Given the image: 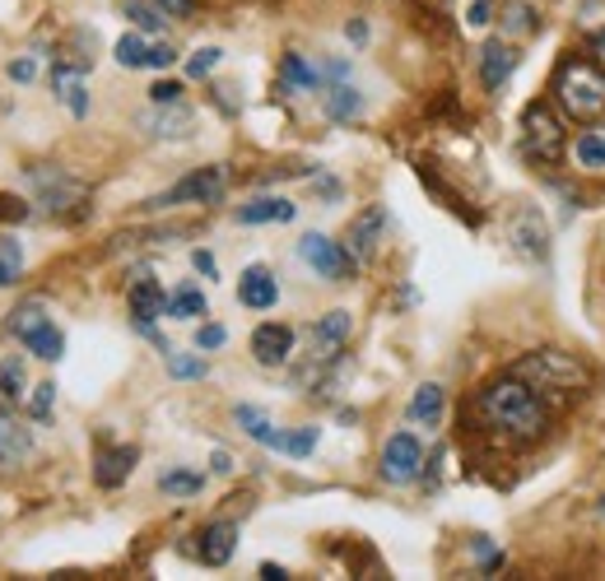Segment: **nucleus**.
<instances>
[{
  "mask_svg": "<svg viewBox=\"0 0 605 581\" xmlns=\"http://www.w3.org/2000/svg\"><path fill=\"white\" fill-rule=\"evenodd\" d=\"M470 414L485 437H494L498 446H531L545 437L549 429V410L540 401V391L531 382H521L517 373H504L476 391Z\"/></svg>",
  "mask_w": 605,
  "mask_h": 581,
  "instance_id": "1",
  "label": "nucleus"
},
{
  "mask_svg": "<svg viewBox=\"0 0 605 581\" xmlns=\"http://www.w3.org/2000/svg\"><path fill=\"white\" fill-rule=\"evenodd\" d=\"M555 108L577 126H605V70L592 57H564L549 79Z\"/></svg>",
  "mask_w": 605,
  "mask_h": 581,
  "instance_id": "2",
  "label": "nucleus"
},
{
  "mask_svg": "<svg viewBox=\"0 0 605 581\" xmlns=\"http://www.w3.org/2000/svg\"><path fill=\"white\" fill-rule=\"evenodd\" d=\"M513 373L521 382H531L536 391H545V395H587L592 382H596L592 367L577 354H568V349H536L521 363H513Z\"/></svg>",
  "mask_w": 605,
  "mask_h": 581,
  "instance_id": "3",
  "label": "nucleus"
},
{
  "mask_svg": "<svg viewBox=\"0 0 605 581\" xmlns=\"http://www.w3.org/2000/svg\"><path fill=\"white\" fill-rule=\"evenodd\" d=\"M564 149H568V140H564V121H559L555 102H545V98L526 102L521 108V154L540 168H555Z\"/></svg>",
  "mask_w": 605,
  "mask_h": 581,
  "instance_id": "4",
  "label": "nucleus"
},
{
  "mask_svg": "<svg viewBox=\"0 0 605 581\" xmlns=\"http://www.w3.org/2000/svg\"><path fill=\"white\" fill-rule=\"evenodd\" d=\"M10 335H14L33 358L57 363V358L66 354V335L51 326V312H47V303H38V298H33V303H19V307L10 312Z\"/></svg>",
  "mask_w": 605,
  "mask_h": 581,
  "instance_id": "5",
  "label": "nucleus"
},
{
  "mask_svg": "<svg viewBox=\"0 0 605 581\" xmlns=\"http://www.w3.org/2000/svg\"><path fill=\"white\" fill-rule=\"evenodd\" d=\"M29 187H33L38 205H47L51 215H66V219H80L85 215L89 187H85V181H75V177H66L61 168H47V164L29 168Z\"/></svg>",
  "mask_w": 605,
  "mask_h": 581,
  "instance_id": "6",
  "label": "nucleus"
},
{
  "mask_svg": "<svg viewBox=\"0 0 605 581\" xmlns=\"http://www.w3.org/2000/svg\"><path fill=\"white\" fill-rule=\"evenodd\" d=\"M299 256H303L322 279H331V284H345V279L359 270V260L345 252V243H331L326 233H303V237H299Z\"/></svg>",
  "mask_w": 605,
  "mask_h": 581,
  "instance_id": "7",
  "label": "nucleus"
},
{
  "mask_svg": "<svg viewBox=\"0 0 605 581\" xmlns=\"http://www.w3.org/2000/svg\"><path fill=\"white\" fill-rule=\"evenodd\" d=\"M350 331H354V322H350V312H326L318 326L308 331V358H312V367H326V363H335L340 354H345V345H350Z\"/></svg>",
  "mask_w": 605,
  "mask_h": 581,
  "instance_id": "8",
  "label": "nucleus"
},
{
  "mask_svg": "<svg viewBox=\"0 0 605 581\" xmlns=\"http://www.w3.org/2000/svg\"><path fill=\"white\" fill-rule=\"evenodd\" d=\"M224 196V168H196L192 177H182L177 187H168L164 196H154V209H168V205H215Z\"/></svg>",
  "mask_w": 605,
  "mask_h": 581,
  "instance_id": "9",
  "label": "nucleus"
},
{
  "mask_svg": "<svg viewBox=\"0 0 605 581\" xmlns=\"http://www.w3.org/2000/svg\"><path fill=\"white\" fill-rule=\"evenodd\" d=\"M425 470V446L414 433H391L382 446V480L387 484H410Z\"/></svg>",
  "mask_w": 605,
  "mask_h": 581,
  "instance_id": "10",
  "label": "nucleus"
},
{
  "mask_svg": "<svg viewBox=\"0 0 605 581\" xmlns=\"http://www.w3.org/2000/svg\"><path fill=\"white\" fill-rule=\"evenodd\" d=\"M508 243H513V252L526 256V260H545V256H549V224H545L540 209H531V205L513 209V219H508Z\"/></svg>",
  "mask_w": 605,
  "mask_h": 581,
  "instance_id": "11",
  "label": "nucleus"
},
{
  "mask_svg": "<svg viewBox=\"0 0 605 581\" xmlns=\"http://www.w3.org/2000/svg\"><path fill=\"white\" fill-rule=\"evenodd\" d=\"M387 205H368L363 215L350 224V237H345V252L359 260V266H368V260L378 256V247H382V237H387Z\"/></svg>",
  "mask_w": 605,
  "mask_h": 581,
  "instance_id": "12",
  "label": "nucleus"
},
{
  "mask_svg": "<svg viewBox=\"0 0 605 581\" xmlns=\"http://www.w3.org/2000/svg\"><path fill=\"white\" fill-rule=\"evenodd\" d=\"M233 549H238V525H233V521H209V525H201V535H196V544H192V553H196L205 568H224V563L233 559Z\"/></svg>",
  "mask_w": 605,
  "mask_h": 581,
  "instance_id": "13",
  "label": "nucleus"
},
{
  "mask_svg": "<svg viewBox=\"0 0 605 581\" xmlns=\"http://www.w3.org/2000/svg\"><path fill=\"white\" fill-rule=\"evenodd\" d=\"M252 358L261 367H284L289 358H294V331H289L284 322H266L252 331Z\"/></svg>",
  "mask_w": 605,
  "mask_h": 581,
  "instance_id": "14",
  "label": "nucleus"
},
{
  "mask_svg": "<svg viewBox=\"0 0 605 581\" xmlns=\"http://www.w3.org/2000/svg\"><path fill=\"white\" fill-rule=\"evenodd\" d=\"M51 93L66 102L70 117H89V85H85V66L57 61L51 66Z\"/></svg>",
  "mask_w": 605,
  "mask_h": 581,
  "instance_id": "15",
  "label": "nucleus"
},
{
  "mask_svg": "<svg viewBox=\"0 0 605 581\" xmlns=\"http://www.w3.org/2000/svg\"><path fill=\"white\" fill-rule=\"evenodd\" d=\"M517 70V51H513V42L508 38H489L485 47H480V85L489 89V93H498L508 85V75Z\"/></svg>",
  "mask_w": 605,
  "mask_h": 581,
  "instance_id": "16",
  "label": "nucleus"
},
{
  "mask_svg": "<svg viewBox=\"0 0 605 581\" xmlns=\"http://www.w3.org/2000/svg\"><path fill=\"white\" fill-rule=\"evenodd\" d=\"M136 461H140L136 446H98V456H94L98 489H121L130 480V470H136Z\"/></svg>",
  "mask_w": 605,
  "mask_h": 581,
  "instance_id": "17",
  "label": "nucleus"
},
{
  "mask_svg": "<svg viewBox=\"0 0 605 581\" xmlns=\"http://www.w3.org/2000/svg\"><path fill=\"white\" fill-rule=\"evenodd\" d=\"M168 312V294H164V284L159 279H136L130 284V322H136V331H145V326H154L159 316Z\"/></svg>",
  "mask_w": 605,
  "mask_h": 581,
  "instance_id": "18",
  "label": "nucleus"
},
{
  "mask_svg": "<svg viewBox=\"0 0 605 581\" xmlns=\"http://www.w3.org/2000/svg\"><path fill=\"white\" fill-rule=\"evenodd\" d=\"M238 303L252 307V312H271V307L280 303V284H275V275H271L266 266H247V270L238 275Z\"/></svg>",
  "mask_w": 605,
  "mask_h": 581,
  "instance_id": "19",
  "label": "nucleus"
},
{
  "mask_svg": "<svg viewBox=\"0 0 605 581\" xmlns=\"http://www.w3.org/2000/svg\"><path fill=\"white\" fill-rule=\"evenodd\" d=\"M140 126H149V136H159V140H187L192 112L182 108V102H154V112H145Z\"/></svg>",
  "mask_w": 605,
  "mask_h": 581,
  "instance_id": "20",
  "label": "nucleus"
},
{
  "mask_svg": "<svg viewBox=\"0 0 605 581\" xmlns=\"http://www.w3.org/2000/svg\"><path fill=\"white\" fill-rule=\"evenodd\" d=\"M322 112L331 121H359L363 117V93L354 85H345V79H331V85H322Z\"/></svg>",
  "mask_w": 605,
  "mask_h": 581,
  "instance_id": "21",
  "label": "nucleus"
},
{
  "mask_svg": "<svg viewBox=\"0 0 605 581\" xmlns=\"http://www.w3.org/2000/svg\"><path fill=\"white\" fill-rule=\"evenodd\" d=\"M299 215V205L294 200H284V196H256L247 205H238V224L256 228V224H289Z\"/></svg>",
  "mask_w": 605,
  "mask_h": 581,
  "instance_id": "22",
  "label": "nucleus"
},
{
  "mask_svg": "<svg viewBox=\"0 0 605 581\" xmlns=\"http://www.w3.org/2000/svg\"><path fill=\"white\" fill-rule=\"evenodd\" d=\"M233 418H238V429H243L252 442L271 446V452H284V437H289V433H280V429L271 424L266 410H256V405H238V410H233Z\"/></svg>",
  "mask_w": 605,
  "mask_h": 581,
  "instance_id": "23",
  "label": "nucleus"
},
{
  "mask_svg": "<svg viewBox=\"0 0 605 581\" xmlns=\"http://www.w3.org/2000/svg\"><path fill=\"white\" fill-rule=\"evenodd\" d=\"M121 14L136 23L140 33H164L168 19H173V14L159 6V0H121Z\"/></svg>",
  "mask_w": 605,
  "mask_h": 581,
  "instance_id": "24",
  "label": "nucleus"
},
{
  "mask_svg": "<svg viewBox=\"0 0 605 581\" xmlns=\"http://www.w3.org/2000/svg\"><path fill=\"white\" fill-rule=\"evenodd\" d=\"M573 158H577V168L605 173V126H587L583 136H577V145H573Z\"/></svg>",
  "mask_w": 605,
  "mask_h": 581,
  "instance_id": "25",
  "label": "nucleus"
},
{
  "mask_svg": "<svg viewBox=\"0 0 605 581\" xmlns=\"http://www.w3.org/2000/svg\"><path fill=\"white\" fill-rule=\"evenodd\" d=\"M410 418H414V424H425V429H433L442 418V386L438 382H425L410 395Z\"/></svg>",
  "mask_w": 605,
  "mask_h": 581,
  "instance_id": "26",
  "label": "nucleus"
},
{
  "mask_svg": "<svg viewBox=\"0 0 605 581\" xmlns=\"http://www.w3.org/2000/svg\"><path fill=\"white\" fill-rule=\"evenodd\" d=\"M280 79H284V85H294V89H322V85H326L322 70H318V66H308V61L299 57V51H289V57L280 61Z\"/></svg>",
  "mask_w": 605,
  "mask_h": 581,
  "instance_id": "27",
  "label": "nucleus"
},
{
  "mask_svg": "<svg viewBox=\"0 0 605 581\" xmlns=\"http://www.w3.org/2000/svg\"><path fill=\"white\" fill-rule=\"evenodd\" d=\"M164 316H173V322H192V316H205V294L196 284H182V288H173L168 294V312Z\"/></svg>",
  "mask_w": 605,
  "mask_h": 581,
  "instance_id": "28",
  "label": "nucleus"
},
{
  "mask_svg": "<svg viewBox=\"0 0 605 581\" xmlns=\"http://www.w3.org/2000/svg\"><path fill=\"white\" fill-rule=\"evenodd\" d=\"M149 51H154V42H145L140 29H136V33H121V38H117V66L145 70V66H149Z\"/></svg>",
  "mask_w": 605,
  "mask_h": 581,
  "instance_id": "29",
  "label": "nucleus"
},
{
  "mask_svg": "<svg viewBox=\"0 0 605 581\" xmlns=\"http://www.w3.org/2000/svg\"><path fill=\"white\" fill-rule=\"evenodd\" d=\"M536 29H540V14L531 6H521V0L504 6V38H531Z\"/></svg>",
  "mask_w": 605,
  "mask_h": 581,
  "instance_id": "30",
  "label": "nucleus"
},
{
  "mask_svg": "<svg viewBox=\"0 0 605 581\" xmlns=\"http://www.w3.org/2000/svg\"><path fill=\"white\" fill-rule=\"evenodd\" d=\"M0 395L6 401H23V358L19 354L0 358Z\"/></svg>",
  "mask_w": 605,
  "mask_h": 581,
  "instance_id": "31",
  "label": "nucleus"
},
{
  "mask_svg": "<svg viewBox=\"0 0 605 581\" xmlns=\"http://www.w3.org/2000/svg\"><path fill=\"white\" fill-rule=\"evenodd\" d=\"M168 373H173L177 382H201V377L209 373V363H205L201 354H173V349H168Z\"/></svg>",
  "mask_w": 605,
  "mask_h": 581,
  "instance_id": "32",
  "label": "nucleus"
},
{
  "mask_svg": "<svg viewBox=\"0 0 605 581\" xmlns=\"http://www.w3.org/2000/svg\"><path fill=\"white\" fill-rule=\"evenodd\" d=\"M201 484H205V474H196V470H168L159 480V489L173 498H192V493H201Z\"/></svg>",
  "mask_w": 605,
  "mask_h": 581,
  "instance_id": "33",
  "label": "nucleus"
},
{
  "mask_svg": "<svg viewBox=\"0 0 605 581\" xmlns=\"http://www.w3.org/2000/svg\"><path fill=\"white\" fill-rule=\"evenodd\" d=\"M0 456L14 461V456H29V433H14V424H0Z\"/></svg>",
  "mask_w": 605,
  "mask_h": 581,
  "instance_id": "34",
  "label": "nucleus"
},
{
  "mask_svg": "<svg viewBox=\"0 0 605 581\" xmlns=\"http://www.w3.org/2000/svg\"><path fill=\"white\" fill-rule=\"evenodd\" d=\"M219 57H224L219 47H201V51H192V57H187V75H192V79H205V75H215Z\"/></svg>",
  "mask_w": 605,
  "mask_h": 581,
  "instance_id": "35",
  "label": "nucleus"
},
{
  "mask_svg": "<svg viewBox=\"0 0 605 581\" xmlns=\"http://www.w3.org/2000/svg\"><path fill=\"white\" fill-rule=\"evenodd\" d=\"M19 266H23V252L14 243H0V288H10L19 279Z\"/></svg>",
  "mask_w": 605,
  "mask_h": 581,
  "instance_id": "36",
  "label": "nucleus"
},
{
  "mask_svg": "<svg viewBox=\"0 0 605 581\" xmlns=\"http://www.w3.org/2000/svg\"><path fill=\"white\" fill-rule=\"evenodd\" d=\"M51 405H57V386H51V382H38V386H33V401H29V414L38 418V424H47Z\"/></svg>",
  "mask_w": 605,
  "mask_h": 581,
  "instance_id": "37",
  "label": "nucleus"
},
{
  "mask_svg": "<svg viewBox=\"0 0 605 581\" xmlns=\"http://www.w3.org/2000/svg\"><path fill=\"white\" fill-rule=\"evenodd\" d=\"M33 215V205L29 200H19V196H0V224H23Z\"/></svg>",
  "mask_w": 605,
  "mask_h": 581,
  "instance_id": "38",
  "label": "nucleus"
},
{
  "mask_svg": "<svg viewBox=\"0 0 605 581\" xmlns=\"http://www.w3.org/2000/svg\"><path fill=\"white\" fill-rule=\"evenodd\" d=\"M312 446H318V429H299L284 437V452L289 456H312Z\"/></svg>",
  "mask_w": 605,
  "mask_h": 581,
  "instance_id": "39",
  "label": "nucleus"
},
{
  "mask_svg": "<svg viewBox=\"0 0 605 581\" xmlns=\"http://www.w3.org/2000/svg\"><path fill=\"white\" fill-rule=\"evenodd\" d=\"M224 339H228V331L209 322V326H201V331H196V349H201V354H209V349H224Z\"/></svg>",
  "mask_w": 605,
  "mask_h": 581,
  "instance_id": "40",
  "label": "nucleus"
},
{
  "mask_svg": "<svg viewBox=\"0 0 605 581\" xmlns=\"http://www.w3.org/2000/svg\"><path fill=\"white\" fill-rule=\"evenodd\" d=\"M6 75L14 79V85H29V79L38 75V57H19V61H10Z\"/></svg>",
  "mask_w": 605,
  "mask_h": 581,
  "instance_id": "41",
  "label": "nucleus"
},
{
  "mask_svg": "<svg viewBox=\"0 0 605 581\" xmlns=\"http://www.w3.org/2000/svg\"><path fill=\"white\" fill-rule=\"evenodd\" d=\"M466 23H470V29H485V23H494V0H476V6L466 10Z\"/></svg>",
  "mask_w": 605,
  "mask_h": 581,
  "instance_id": "42",
  "label": "nucleus"
},
{
  "mask_svg": "<svg viewBox=\"0 0 605 581\" xmlns=\"http://www.w3.org/2000/svg\"><path fill=\"white\" fill-rule=\"evenodd\" d=\"M149 102H182V85L177 79H159V85L149 89Z\"/></svg>",
  "mask_w": 605,
  "mask_h": 581,
  "instance_id": "43",
  "label": "nucleus"
},
{
  "mask_svg": "<svg viewBox=\"0 0 605 581\" xmlns=\"http://www.w3.org/2000/svg\"><path fill=\"white\" fill-rule=\"evenodd\" d=\"M177 61V51H173V42H154V51H149V66L154 70H168Z\"/></svg>",
  "mask_w": 605,
  "mask_h": 581,
  "instance_id": "44",
  "label": "nucleus"
},
{
  "mask_svg": "<svg viewBox=\"0 0 605 581\" xmlns=\"http://www.w3.org/2000/svg\"><path fill=\"white\" fill-rule=\"evenodd\" d=\"M159 6H164L173 19H187V14H196V0H159Z\"/></svg>",
  "mask_w": 605,
  "mask_h": 581,
  "instance_id": "45",
  "label": "nucleus"
},
{
  "mask_svg": "<svg viewBox=\"0 0 605 581\" xmlns=\"http://www.w3.org/2000/svg\"><path fill=\"white\" fill-rule=\"evenodd\" d=\"M192 266H196V275L215 279V256H209V252H192Z\"/></svg>",
  "mask_w": 605,
  "mask_h": 581,
  "instance_id": "46",
  "label": "nucleus"
},
{
  "mask_svg": "<svg viewBox=\"0 0 605 581\" xmlns=\"http://www.w3.org/2000/svg\"><path fill=\"white\" fill-rule=\"evenodd\" d=\"M345 38L363 47V42H368V23H363V19H350V23H345Z\"/></svg>",
  "mask_w": 605,
  "mask_h": 581,
  "instance_id": "47",
  "label": "nucleus"
},
{
  "mask_svg": "<svg viewBox=\"0 0 605 581\" xmlns=\"http://www.w3.org/2000/svg\"><path fill=\"white\" fill-rule=\"evenodd\" d=\"M414 6L425 10V14H438V19H442L447 10H452V0H414Z\"/></svg>",
  "mask_w": 605,
  "mask_h": 581,
  "instance_id": "48",
  "label": "nucleus"
},
{
  "mask_svg": "<svg viewBox=\"0 0 605 581\" xmlns=\"http://www.w3.org/2000/svg\"><path fill=\"white\" fill-rule=\"evenodd\" d=\"M209 470H215V474H228V470H233V456H228V452H215V456H209Z\"/></svg>",
  "mask_w": 605,
  "mask_h": 581,
  "instance_id": "49",
  "label": "nucleus"
},
{
  "mask_svg": "<svg viewBox=\"0 0 605 581\" xmlns=\"http://www.w3.org/2000/svg\"><path fill=\"white\" fill-rule=\"evenodd\" d=\"M318 191H322L326 200H335V196H340V181H335V177H322V181H318Z\"/></svg>",
  "mask_w": 605,
  "mask_h": 581,
  "instance_id": "50",
  "label": "nucleus"
},
{
  "mask_svg": "<svg viewBox=\"0 0 605 581\" xmlns=\"http://www.w3.org/2000/svg\"><path fill=\"white\" fill-rule=\"evenodd\" d=\"M261 577H266V581H284L289 572H284L280 563H261Z\"/></svg>",
  "mask_w": 605,
  "mask_h": 581,
  "instance_id": "51",
  "label": "nucleus"
},
{
  "mask_svg": "<svg viewBox=\"0 0 605 581\" xmlns=\"http://www.w3.org/2000/svg\"><path fill=\"white\" fill-rule=\"evenodd\" d=\"M0 424H6V418H0Z\"/></svg>",
  "mask_w": 605,
  "mask_h": 581,
  "instance_id": "52",
  "label": "nucleus"
}]
</instances>
